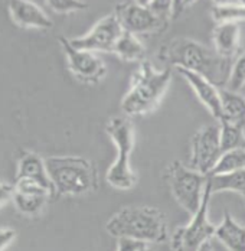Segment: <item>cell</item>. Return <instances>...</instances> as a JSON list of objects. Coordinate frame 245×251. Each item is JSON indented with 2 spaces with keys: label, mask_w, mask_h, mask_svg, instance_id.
Returning <instances> with one entry per match:
<instances>
[{
  "label": "cell",
  "mask_w": 245,
  "mask_h": 251,
  "mask_svg": "<svg viewBox=\"0 0 245 251\" xmlns=\"http://www.w3.org/2000/svg\"><path fill=\"white\" fill-rule=\"evenodd\" d=\"M159 58L176 70H185L203 76L220 90L226 87L232 68V59L222 58L215 50H209L188 38L173 39L160 50Z\"/></svg>",
  "instance_id": "cell-1"
},
{
  "label": "cell",
  "mask_w": 245,
  "mask_h": 251,
  "mask_svg": "<svg viewBox=\"0 0 245 251\" xmlns=\"http://www.w3.org/2000/svg\"><path fill=\"white\" fill-rule=\"evenodd\" d=\"M105 231L117 238H127L145 244L168 241V224L162 211L153 206H124L105 224Z\"/></svg>",
  "instance_id": "cell-2"
},
{
  "label": "cell",
  "mask_w": 245,
  "mask_h": 251,
  "mask_svg": "<svg viewBox=\"0 0 245 251\" xmlns=\"http://www.w3.org/2000/svg\"><path fill=\"white\" fill-rule=\"evenodd\" d=\"M48 176L58 197H79L97 189L96 166L81 156H52L45 159Z\"/></svg>",
  "instance_id": "cell-3"
},
{
  "label": "cell",
  "mask_w": 245,
  "mask_h": 251,
  "mask_svg": "<svg viewBox=\"0 0 245 251\" xmlns=\"http://www.w3.org/2000/svg\"><path fill=\"white\" fill-rule=\"evenodd\" d=\"M171 79L169 68L157 71L147 61L142 62L131 76L130 88L122 101V113L131 117L153 111L163 99Z\"/></svg>",
  "instance_id": "cell-4"
},
{
  "label": "cell",
  "mask_w": 245,
  "mask_h": 251,
  "mask_svg": "<svg viewBox=\"0 0 245 251\" xmlns=\"http://www.w3.org/2000/svg\"><path fill=\"white\" fill-rule=\"evenodd\" d=\"M105 133L117 149L116 162L107 172V182L116 189H131L136 175L130 166V156L134 148V128L127 117H113L105 126Z\"/></svg>",
  "instance_id": "cell-5"
},
{
  "label": "cell",
  "mask_w": 245,
  "mask_h": 251,
  "mask_svg": "<svg viewBox=\"0 0 245 251\" xmlns=\"http://www.w3.org/2000/svg\"><path fill=\"white\" fill-rule=\"evenodd\" d=\"M171 191L177 203L191 215H195L203 200L208 176L202 175L182 162L176 160L169 165L166 172Z\"/></svg>",
  "instance_id": "cell-6"
},
{
  "label": "cell",
  "mask_w": 245,
  "mask_h": 251,
  "mask_svg": "<svg viewBox=\"0 0 245 251\" xmlns=\"http://www.w3.org/2000/svg\"><path fill=\"white\" fill-rule=\"evenodd\" d=\"M212 186L208 176V183L205 188L203 200L200 203V208L197 209L195 215H192V220L188 226H179L171 238L172 251H197L202 244L208 243L211 237H215L217 226H214L209 218V201L212 197Z\"/></svg>",
  "instance_id": "cell-7"
},
{
  "label": "cell",
  "mask_w": 245,
  "mask_h": 251,
  "mask_svg": "<svg viewBox=\"0 0 245 251\" xmlns=\"http://www.w3.org/2000/svg\"><path fill=\"white\" fill-rule=\"evenodd\" d=\"M114 15L122 30L134 36L163 32L168 24L160 21L146 4V1H122L116 6Z\"/></svg>",
  "instance_id": "cell-8"
},
{
  "label": "cell",
  "mask_w": 245,
  "mask_h": 251,
  "mask_svg": "<svg viewBox=\"0 0 245 251\" xmlns=\"http://www.w3.org/2000/svg\"><path fill=\"white\" fill-rule=\"evenodd\" d=\"M220 126H205L192 137L191 165L194 171L209 176L222 156Z\"/></svg>",
  "instance_id": "cell-9"
},
{
  "label": "cell",
  "mask_w": 245,
  "mask_h": 251,
  "mask_svg": "<svg viewBox=\"0 0 245 251\" xmlns=\"http://www.w3.org/2000/svg\"><path fill=\"white\" fill-rule=\"evenodd\" d=\"M122 27L116 15L111 13L98 21L93 29L84 36L70 39V44L75 50L88 52H114V47L120 39Z\"/></svg>",
  "instance_id": "cell-10"
},
{
  "label": "cell",
  "mask_w": 245,
  "mask_h": 251,
  "mask_svg": "<svg viewBox=\"0 0 245 251\" xmlns=\"http://www.w3.org/2000/svg\"><path fill=\"white\" fill-rule=\"evenodd\" d=\"M58 41L67 55L68 68L75 78L85 84H98L105 76L107 68L97 53L75 50L65 36H59Z\"/></svg>",
  "instance_id": "cell-11"
},
{
  "label": "cell",
  "mask_w": 245,
  "mask_h": 251,
  "mask_svg": "<svg viewBox=\"0 0 245 251\" xmlns=\"http://www.w3.org/2000/svg\"><path fill=\"white\" fill-rule=\"evenodd\" d=\"M50 195L52 192L49 189L32 180H18L12 201L21 214L33 217L41 214Z\"/></svg>",
  "instance_id": "cell-12"
},
{
  "label": "cell",
  "mask_w": 245,
  "mask_h": 251,
  "mask_svg": "<svg viewBox=\"0 0 245 251\" xmlns=\"http://www.w3.org/2000/svg\"><path fill=\"white\" fill-rule=\"evenodd\" d=\"M9 13L12 21L24 29H50L53 22L48 15L35 3L29 0L9 1Z\"/></svg>",
  "instance_id": "cell-13"
},
{
  "label": "cell",
  "mask_w": 245,
  "mask_h": 251,
  "mask_svg": "<svg viewBox=\"0 0 245 251\" xmlns=\"http://www.w3.org/2000/svg\"><path fill=\"white\" fill-rule=\"evenodd\" d=\"M179 74L183 76L192 90L195 91L196 97L200 100V102L209 110V113L214 116V119L222 120V104H220V90H218L214 84H211L208 79L203 76L185 71V70H177Z\"/></svg>",
  "instance_id": "cell-14"
},
{
  "label": "cell",
  "mask_w": 245,
  "mask_h": 251,
  "mask_svg": "<svg viewBox=\"0 0 245 251\" xmlns=\"http://www.w3.org/2000/svg\"><path fill=\"white\" fill-rule=\"evenodd\" d=\"M18 180H32L44 188L49 189L53 194V188L48 176L45 159H42L38 153L24 151L18 162Z\"/></svg>",
  "instance_id": "cell-15"
},
{
  "label": "cell",
  "mask_w": 245,
  "mask_h": 251,
  "mask_svg": "<svg viewBox=\"0 0 245 251\" xmlns=\"http://www.w3.org/2000/svg\"><path fill=\"white\" fill-rule=\"evenodd\" d=\"M241 29L238 24H222L217 25L212 32L215 52L222 58L232 59L240 50Z\"/></svg>",
  "instance_id": "cell-16"
},
{
  "label": "cell",
  "mask_w": 245,
  "mask_h": 251,
  "mask_svg": "<svg viewBox=\"0 0 245 251\" xmlns=\"http://www.w3.org/2000/svg\"><path fill=\"white\" fill-rule=\"evenodd\" d=\"M215 237L228 251H245V226H240L229 212H225L220 226H217Z\"/></svg>",
  "instance_id": "cell-17"
},
{
  "label": "cell",
  "mask_w": 245,
  "mask_h": 251,
  "mask_svg": "<svg viewBox=\"0 0 245 251\" xmlns=\"http://www.w3.org/2000/svg\"><path fill=\"white\" fill-rule=\"evenodd\" d=\"M222 120L237 126L245 131V97L240 93H232L225 88L220 90Z\"/></svg>",
  "instance_id": "cell-18"
},
{
  "label": "cell",
  "mask_w": 245,
  "mask_h": 251,
  "mask_svg": "<svg viewBox=\"0 0 245 251\" xmlns=\"http://www.w3.org/2000/svg\"><path fill=\"white\" fill-rule=\"evenodd\" d=\"M113 53H116L119 58H122V61L142 64V62H145L146 50H145L143 44L137 39V36L122 30V36L117 41Z\"/></svg>",
  "instance_id": "cell-19"
},
{
  "label": "cell",
  "mask_w": 245,
  "mask_h": 251,
  "mask_svg": "<svg viewBox=\"0 0 245 251\" xmlns=\"http://www.w3.org/2000/svg\"><path fill=\"white\" fill-rule=\"evenodd\" d=\"M211 15L217 25L245 22V1H220L214 3Z\"/></svg>",
  "instance_id": "cell-20"
},
{
  "label": "cell",
  "mask_w": 245,
  "mask_h": 251,
  "mask_svg": "<svg viewBox=\"0 0 245 251\" xmlns=\"http://www.w3.org/2000/svg\"><path fill=\"white\" fill-rule=\"evenodd\" d=\"M243 169H245V149H237L222 153L217 166L209 176L228 175Z\"/></svg>",
  "instance_id": "cell-21"
},
{
  "label": "cell",
  "mask_w": 245,
  "mask_h": 251,
  "mask_svg": "<svg viewBox=\"0 0 245 251\" xmlns=\"http://www.w3.org/2000/svg\"><path fill=\"white\" fill-rule=\"evenodd\" d=\"M220 139L222 153L245 149V131L228 122H220Z\"/></svg>",
  "instance_id": "cell-22"
},
{
  "label": "cell",
  "mask_w": 245,
  "mask_h": 251,
  "mask_svg": "<svg viewBox=\"0 0 245 251\" xmlns=\"http://www.w3.org/2000/svg\"><path fill=\"white\" fill-rule=\"evenodd\" d=\"M212 192L220 191H234L245 197V169L220 176H209Z\"/></svg>",
  "instance_id": "cell-23"
},
{
  "label": "cell",
  "mask_w": 245,
  "mask_h": 251,
  "mask_svg": "<svg viewBox=\"0 0 245 251\" xmlns=\"http://www.w3.org/2000/svg\"><path fill=\"white\" fill-rule=\"evenodd\" d=\"M245 85V52H243L234 62L231 68V75L225 90L232 93H240Z\"/></svg>",
  "instance_id": "cell-24"
},
{
  "label": "cell",
  "mask_w": 245,
  "mask_h": 251,
  "mask_svg": "<svg viewBox=\"0 0 245 251\" xmlns=\"http://www.w3.org/2000/svg\"><path fill=\"white\" fill-rule=\"evenodd\" d=\"M148 9L165 24L169 25L171 19H173V1L169 0H151L146 1Z\"/></svg>",
  "instance_id": "cell-25"
},
{
  "label": "cell",
  "mask_w": 245,
  "mask_h": 251,
  "mask_svg": "<svg viewBox=\"0 0 245 251\" xmlns=\"http://www.w3.org/2000/svg\"><path fill=\"white\" fill-rule=\"evenodd\" d=\"M48 4L56 13L79 12V10H85L88 7L87 1H78V0H49Z\"/></svg>",
  "instance_id": "cell-26"
},
{
  "label": "cell",
  "mask_w": 245,
  "mask_h": 251,
  "mask_svg": "<svg viewBox=\"0 0 245 251\" xmlns=\"http://www.w3.org/2000/svg\"><path fill=\"white\" fill-rule=\"evenodd\" d=\"M16 238V231L12 228H0V251H4L10 247V244Z\"/></svg>",
  "instance_id": "cell-27"
},
{
  "label": "cell",
  "mask_w": 245,
  "mask_h": 251,
  "mask_svg": "<svg viewBox=\"0 0 245 251\" xmlns=\"http://www.w3.org/2000/svg\"><path fill=\"white\" fill-rule=\"evenodd\" d=\"M15 192V186L7 182H0V206H3L7 201H12Z\"/></svg>",
  "instance_id": "cell-28"
},
{
  "label": "cell",
  "mask_w": 245,
  "mask_h": 251,
  "mask_svg": "<svg viewBox=\"0 0 245 251\" xmlns=\"http://www.w3.org/2000/svg\"><path fill=\"white\" fill-rule=\"evenodd\" d=\"M143 246H145V243H139V241H133V240L122 238V240H119L117 251H139Z\"/></svg>",
  "instance_id": "cell-29"
},
{
  "label": "cell",
  "mask_w": 245,
  "mask_h": 251,
  "mask_svg": "<svg viewBox=\"0 0 245 251\" xmlns=\"http://www.w3.org/2000/svg\"><path fill=\"white\" fill-rule=\"evenodd\" d=\"M188 4H191V1H173V19H176Z\"/></svg>",
  "instance_id": "cell-30"
},
{
  "label": "cell",
  "mask_w": 245,
  "mask_h": 251,
  "mask_svg": "<svg viewBox=\"0 0 245 251\" xmlns=\"http://www.w3.org/2000/svg\"><path fill=\"white\" fill-rule=\"evenodd\" d=\"M197 251H214V250H212V246H211V243L208 241V243L202 244V246H200V249H199Z\"/></svg>",
  "instance_id": "cell-31"
},
{
  "label": "cell",
  "mask_w": 245,
  "mask_h": 251,
  "mask_svg": "<svg viewBox=\"0 0 245 251\" xmlns=\"http://www.w3.org/2000/svg\"><path fill=\"white\" fill-rule=\"evenodd\" d=\"M139 251H153V250L148 247V244H145V246H143V247H142V249H140Z\"/></svg>",
  "instance_id": "cell-32"
},
{
  "label": "cell",
  "mask_w": 245,
  "mask_h": 251,
  "mask_svg": "<svg viewBox=\"0 0 245 251\" xmlns=\"http://www.w3.org/2000/svg\"><path fill=\"white\" fill-rule=\"evenodd\" d=\"M244 200H245V197H244Z\"/></svg>",
  "instance_id": "cell-33"
}]
</instances>
